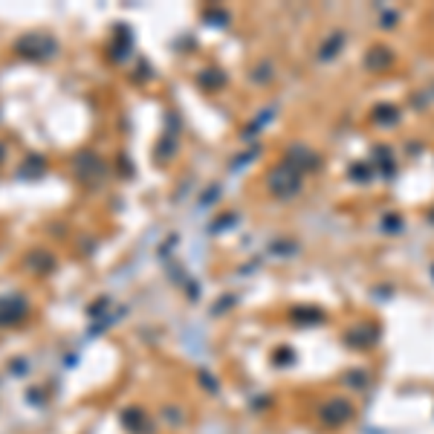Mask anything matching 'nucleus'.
Masks as SVG:
<instances>
[{"label": "nucleus", "mask_w": 434, "mask_h": 434, "mask_svg": "<svg viewBox=\"0 0 434 434\" xmlns=\"http://www.w3.org/2000/svg\"><path fill=\"white\" fill-rule=\"evenodd\" d=\"M15 52L29 61H47L58 52V41L47 33H26L15 41Z\"/></svg>", "instance_id": "1"}, {"label": "nucleus", "mask_w": 434, "mask_h": 434, "mask_svg": "<svg viewBox=\"0 0 434 434\" xmlns=\"http://www.w3.org/2000/svg\"><path fill=\"white\" fill-rule=\"evenodd\" d=\"M29 304L23 295H0V327H12L26 319Z\"/></svg>", "instance_id": "2"}, {"label": "nucleus", "mask_w": 434, "mask_h": 434, "mask_svg": "<svg viewBox=\"0 0 434 434\" xmlns=\"http://www.w3.org/2000/svg\"><path fill=\"white\" fill-rule=\"evenodd\" d=\"M351 414H353V409H351V402H345V399H330V402H324V409H322V420L327 426L348 423Z\"/></svg>", "instance_id": "3"}, {"label": "nucleus", "mask_w": 434, "mask_h": 434, "mask_svg": "<svg viewBox=\"0 0 434 434\" xmlns=\"http://www.w3.org/2000/svg\"><path fill=\"white\" fill-rule=\"evenodd\" d=\"M44 157H29L26 163H23V168L18 171V177H23V180H29V177H41L44 174Z\"/></svg>", "instance_id": "4"}, {"label": "nucleus", "mask_w": 434, "mask_h": 434, "mask_svg": "<svg viewBox=\"0 0 434 434\" xmlns=\"http://www.w3.org/2000/svg\"><path fill=\"white\" fill-rule=\"evenodd\" d=\"M4 153H6V148H4V145H0V160H4Z\"/></svg>", "instance_id": "5"}]
</instances>
